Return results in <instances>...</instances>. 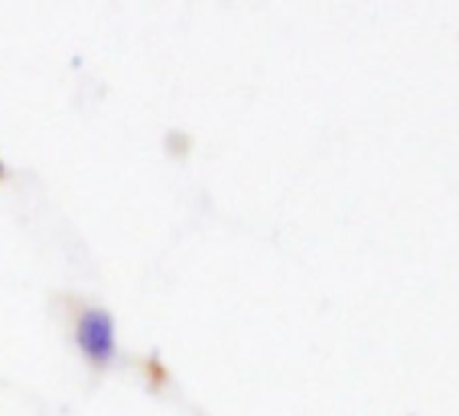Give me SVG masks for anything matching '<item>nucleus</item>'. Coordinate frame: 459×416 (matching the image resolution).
Instances as JSON below:
<instances>
[{
	"label": "nucleus",
	"instance_id": "2",
	"mask_svg": "<svg viewBox=\"0 0 459 416\" xmlns=\"http://www.w3.org/2000/svg\"><path fill=\"white\" fill-rule=\"evenodd\" d=\"M0 173H4V165H0Z\"/></svg>",
	"mask_w": 459,
	"mask_h": 416
},
{
	"label": "nucleus",
	"instance_id": "1",
	"mask_svg": "<svg viewBox=\"0 0 459 416\" xmlns=\"http://www.w3.org/2000/svg\"><path fill=\"white\" fill-rule=\"evenodd\" d=\"M79 346L92 360H106L114 351V322L103 311H87L79 322Z\"/></svg>",
	"mask_w": 459,
	"mask_h": 416
}]
</instances>
